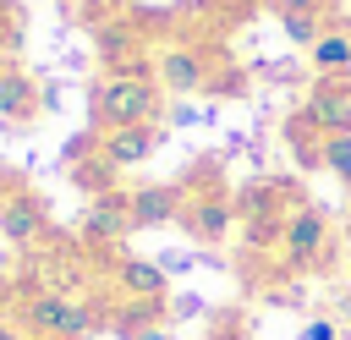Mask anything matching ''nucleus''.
<instances>
[{
	"instance_id": "1",
	"label": "nucleus",
	"mask_w": 351,
	"mask_h": 340,
	"mask_svg": "<svg viewBox=\"0 0 351 340\" xmlns=\"http://www.w3.org/2000/svg\"><path fill=\"white\" fill-rule=\"evenodd\" d=\"M88 115H93V132L148 126L165 115V88L154 71H99L88 88Z\"/></svg>"
},
{
	"instance_id": "2",
	"label": "nucleus",
	"mask_w": 351,
	"mask_h": 340,
	"mask_svg": "<svg viewBox=\"0 0 351 340\" xmlns=\"http://www.w3.org/2000/svg\"><path fill=\"white\" fill-rule=\"evenodd\" d=\"M16 307H22V329L33 340H88L104 324L93 296H66V291H49V285L27 291Z\"/></svg>"
},
{
	"instance_id": "3",
	"label": "nucleus",
	"mask_w": 351,
	"mask_h": 340,
	"mask_svg": "<svg viewBox=\"0 0 351 340\" xmlns=\"http://www.w3.org/2000/svg\"><path fill=\"white\" fill-rule=\"evenodd\" d=\"M335 263V230H329V214L313 208V203H296L285 214V236H280V269L285 274H313V269H329Z\"/></svg>"
},
{
	"instance_id": "4",
	"label": "nucleus",
	"mask_w": 351,
	"mask_h": 340,
	"mask_svg": "<svg viewBox=\"0 0 351 340\" xmlns=\"http://www.w3.org/2000/svg\"><path fill=\"white\" fill-rule=\"evenodd\" d=\"M181 192H186V186H181ZM176 225H181L197 247H219V241H230V230H236V197H230L219 181H203L197 192H186Z\"/></svg>"
},
{
	"instance_id": "5",
	"label": "nucleus",
	"mask_w": 351,
	"mask_h": 340,
	"mask_svg": "<svg viewBox=\"0 0 351 340\" xmlns=\"http://www.w3.org/2000/svg\"><path fill=\"white\" fill-rule=\"evenodd\" d=\"M154 77H159V88H165V93L192 99V93H214L219 66H214V55H208V49L170 44V49H159V55H154Z\"/></svg>"
},
{
	"instance_id": "6",
	"label": "nucleus",
	"mask_w": 351,
	"mask_h": 340,
	"mask_svg": "<svg viewBox=\"0 0 351 340\" xmlns=\"http://www.w3.org/2000/svg\"><path fill=\"white\" fill-rule=\"evenodd\" d=\"M0 236H5L11 247H38V241H49V236H55V225H49L44 203H38L27 186H11V192L0 197Z\"/></svg>"
},
{
	"instance_id": "7",
	"label": "nucleus",
	"mask_w": 351,
	"mask_h": 340,
	"mask_svg": "<svg viewBox=\"0 0 351 340\" xmlns=\"http://www.w3.org/2000/svg\"><path fill=\"white\" fill-rule=\"evenodd\" d=\"M302 115L324 132V137H346L351 132V77H313Z\"/></svg>"
},
{
	"instance_id": "8",
	"label": "nucleus",
	"mask_w": 351,
	"mask_h": 340,
	"mask_svg": "<svg viewBox=\"0 0 351 340\" xmlns=\"http://www.w3.org/2000/svg\"><path fill=\"white\" fill-rule=\"evenodd\" d=\"M132 230V186H110L88 203L82 214V241L88 247H115L121 236Z\"/></svg>"
},
{
	"instance_id": "9",
	"label": "nucleus",
	"mask_w": 351,
	"mask_h": 340,
	"mask_svg": "<svg viewBox=\"0 0 351 340\" xmlns=\"http://www.w3.org/2000/svg\"><path fill=\"white\" fill-rule=\"evenodd\" d=\"M159 143H165L159 121H148V126H115V132H99V159L110 170H132V165L154 159Z\"/></svg>"
},
{
	"instance_id": "10",
	"label": "nucleus",
	"mask_w": 351,
	"mask_h": 340,
	"mask_svg": "<svg viewBox=\"0 0 351 340\" xmlns=\"http://www.w3.org/2000/svg\"><path fill=\"white\" fill-rule=\"evenodd\" d=\"M181 203L186 192L159 181V186H132V230H159V225H176L181 219Z\"/></svg>"
},
{
	"instance_id": "11",
	"label": "nucleus",
	"mask_w": 351,
	"mask_h": 340,
	"mask_svg": "<svg viewBox=\"0 0 351 340\" xmlns=\"http://www.w3.org/2000/svg\"><path fill=\"white\" fill-rule=\"evenodd\" d=\"M38 110H44L38 82H33L22 66H0V121H5V126H27Z\"/></svg>"
},
{
	"instance_id": "12",
	"label": "nucleus",
	"mask_w": 351,
	"mask_h": 340,
	"mask_svg": "<svg viewBox=\"0 0 351 340\" xmlns=\"http://www.w3.org/2000/svg\"><path fill=\"white\" fill-rule=\"evenodd\" d=\"M313 77H351V22H324V33L307 49Z\"/></svg>"
},
{
	"instance_id": "13",
	"label": "nucleus",
	"mask_w": 351,
	"mask_h": 340,
	"mask_svg": "<svg viewBox=\"0 0 351 340\" xmlns=\"http://www.w3.org/2000/svg\"><path fill=\"white\" fill-rule=\"evenodd\" d=\"M165 318H170V302H165V296H126V302H121V307H115V313H110L104 324H110L115 335L137 340L143 329H159Z\"/></svg>"
},
{
	"instance_id": "14",
	"label": "nucleus",
	"mask_w": 351,
	"mask_h": 340,
	"mask_svg": "<svg viewBox=\"0 0 351 340\" xmlns=\"http://www.w3.org/2000/svg\"><path fill=\"white\" fill-rule=\"evenodd\" d=\"M115 285H121L126 296H165L170 274H165L159 258H121V263H115Z\"/></svg>"
},
{
	"instance_id": "15",
	"label": "nucleus",
	"mask_w": 351,
	"mask_h": 340,
	"mask_svg": "<svg viewBox=\"0 0 351 340\" xmlns=\"http://www.w3.org/2000/svg\"><path fill=\"white\" fill-rule=\"evenodd\" d=\"M280 236H285V214H274V219H241V247L247 252H280Z\"/></svg>"
},
{
	"instance_id": "16",
	"label": "nucleus",
	"mask_w": 351,
	"mask_h": 340,
	"mask_svg": "<svg viewBox=\"0 0 351 340\" xmlns=\"http://www.w3.org/2000/svg\"><path fill=\"white\" fill-rule=\"evenodd\" d=\"M71 181H77L82 192H93V197H99V192H110V186H115V170H110L99 154H88L82 165H71Z\"/></svg>"
},
{
	"instance_id": "17",
	"label": "nucleus",
	"mask_w": 351,
	"mask_h": 340,
	"mask_svg": "<svg viewBox=\"0 0 351 340\" xmlns=\"http://www.w3.org/2000/svg\"><path fill=\"white\" fill-rule=\"evenodd\" d=\"M324 22H329V16H313V11H285V16H280L285 38H291V44H302V49H313V38L324 33Z\"/></svg>"
},
{
	"instance_id": "18",
	"label": "nucleus",
	"mask_w": 351,
	"mask_h": 340,
	"mask_svg": "<svg viewBox=\"0 0 351 340\" xmlns=\"http://www.w3.org/2000/svg\"><path fill=\"white\" fill-rule=\"evenodd\" d=\"M318 165L351 186V132H346V137H324V154H318Z\"/></svg>"
},
{
	"instance_id": "19",
	"label": "nucleus",
	"mask_w": 351,
	"mask_h": 340,
	"mask_svg": "<svg viewBox=\"0 0 351 340\" xmlns=\"http://www.w3.org/2000/svg\"><path fill=\"white\" fill-rule=\"evenodd\" d=\"M302 340H340V324L335 318H307L302 324Z\"/></svg>"
},
{
	"instance_id": "20",
	"label": "nucleus",
	"mask_w": 351,
	"mask_h": 340,
	"mask_svg": "<svg viewBox=\"0 0 351 340\" xmlns=\"http://www.w3.org/2000/svg\"><path fill=\"white\" fill-rule=\"evenodd\" d=\"M269 5H274L280 16H285V11H313V16H324V11L335 5V0H269Z\"/></svg>"
},
{
	"instance_id": "21",
	"label": "nucleus",
	"mask_w": 351,
	"mask_h": 340,
	"mask_svg": "<svg viewBox=\"0 0 351 340\" xmlns=\"http://www.w3.org/2000/svg\"><path fill=\"white\" fill-rule=\"evenodd\" d=\"M159 263H165V274H186L197 258H192V252H159Z\"/></svg>"
},
{
	"instance_id": "22",
	"label": "nucleus",
	"mask_w": 351,
	"mask_h": 340,
	"mask_svg": "<svg viewBox=\"0 0 351 340\" xmlns=\"http://www.w3.org/2000/svg\"><path fill=\"white\" fill-rule=\"evenodd\" d=\"M170 121H176V126H192V121H208V110H197V104H181Z\"/></svg>"
},
{
	"instance_id": "23",
	"label": "nucleus",
	"mask_w": 351,
	"mask_h": 340,
	"mask_svg": "<svg viewBox=\"0 0 351 340\" xmlns=\"http://www.w3.org/2000/svg\"><path fill=\"white\" fill-rule=\"evenodd\" d=\"M197 307H203V302H197V296H181V302H170V318H192V313H197Z\"/></svg>"
},
{
	"instance_id": "24",
	"label": "nucleus",
	"mask_w": 351,
	"mask_h": 340,
	"mask_svg": "<svg viewBox=\"0 0 351 340\" xmlns=\"http://www.w3.org/2000/svg\"><path fill=\"white\" fill-rule=\"evenodd\" d=\"M0 340H33L22 324H11V318H0Z\"/></svg>"
},
{
	"instance_id": "25",
	"label": "nucleus",
	"mask_w": 351,
	"mask_h": 340,
	"mask_svg": "<svg viewBox=\"0 0 351 340\" xmlns=\"http://www.w3.org/2000/svg\"><path fill=\"white\" fill-rule=\"evenodd\" d=\"M137 340H170V335H165V324H159V329H143Z\"/></svg>"
},
{
	"instance_id": "26",
	"label": "nucleus",
	"mask_w": 351,
	"mask_h": 340,
	"mask_svg": "<svg viewBox=\"0 0 351 340\" xmlns=\"http://www.w3.org/2000/svg\"><path fill=\"white\" fill-rule=\"evenodd\" d=\"M88 11H110V5H121V0H82Z\"/></svg>"
},
{
	"instance_id": "27",
	"label": "nucleus",
	"mask_w": 351,
	"mask_h": 340,
	"mask_svg": "<svg viewBox=\"0 0 351 340\" xmlns=\"http://www.w3.org/2000/svg\"><path fill=\"white\" fill-rule=\"evenodd\" d=\"M340 318H351V296H340Z\"/></svg>"
}]
</instances>
